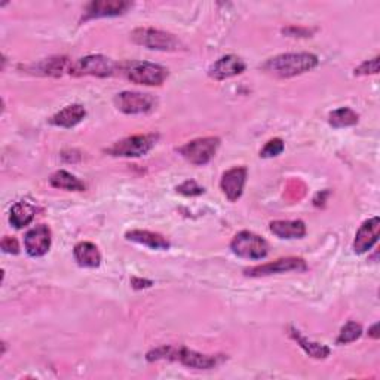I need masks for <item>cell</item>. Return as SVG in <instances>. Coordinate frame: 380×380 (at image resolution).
<instances>
[{"label":"cell","instance_id":"cell-1","mask_svg":"<svg viewBox=\"0 0 380 380\" xmlns=\"http://www.w3.org/2000/svg\"><path fill=\"white\" fill-rule=\"evenodd\" d=\"M320 60L317 55L309 54V52H297V54H281L273 58H269L263 64V70L281 77V79H288L299 74L310 72L318 65Z\"/></svg>","mask_w":380,"mask_h":380},{"label":"cell","instance_id":"cell-2","mask_svg":"<svg viewBox=\"0 0 380 380\" xmlns=\"http://www.w3.org/2000/svg\"><path fill=\"white\" fill-rule=\"evenodd\" d=\"M131 39H133L134 44L143 48L152 49V51L176 52L183 48L178 37L158 29H149V27L136 29L133 33H131Z\"/></svg>","mask_w":380,"mask_h":380},{"label":"cell","instance_id":"cell-3","mask_svg":"<svg viewBox=\"0 0 380 380\" xmlns=\"http://www.w3.org/2000/svg\"><path fill=\"white\" fill-rule=\"evenodd\" d=\"M230 250L235 256L247 260H261L269 253V245L265 238L258 235L242 230L235 235V238L230 242Z\"/></svg>","mask_w":380,"mask_h":380},{"label":"cell","instance_id":"cell-4","mask_svg":"<svg viewBox=\"0 0 380 380\" xmlns=\"http://www.w3.org/2000/svg\"><path fill=\"white\" fill-rule=\"evenodd\" d=\"M156 134H140L126 137L121 141L114 143L112 148L106 149V153L116 158H140V156L148 155L158 141Z\"/></svg>","mask_w":380,"mask_h":380},{"label":"cell","instance_id":"cell-5","mask_svg":"<svg viewBox=\"0 0 380 380\" xmlns=\"http://www.w3.org/2000/svg\"><path fill=\"white\" fill-rule=\"evenodd\" d=\"M218 146H220L218 137H204V138H196L186 143L185 146L178 148L177 152L188 162L202 166L214 158Z\"/></svg>","mask_w":380,"mask_h":380},{"label":"cell","instance_id":"cell-6","mask_svg":"<svg viewBox=\"0 0 380 380\" xmlns=\"http://www.w3.org/2000/svg\"><path fill=\"white\" fill-rule=\"evenodd\" d=\"M116 70V63L104 55H88L81 60L72 63L69 74L81 76H96V77H109Z\"/></svg>","mask_w":380,"mask_h":380},{"label":"cell","instance_id":"cell-7","mask_svg":"<svg viewBox=\"0 0 380 380\" xmlns=\"http://www.w3.org/2000/svg\"><path fill=\"white\" fill-rule=\"evenodd\" d=\"M306 270H308V265L303 258L285 257V258L275 260L272 261V263L247 268L244 269V275L245 277H251V278H261V277H269V275H275V273L306 272Z\"/></svg>","mask_w":380,"mask_h":380},{"label":"cell","instance_id":"cell-8","mask_svg":"<svg viewBox=\"0 0 380 380\" xmlns=\"http://www.w3.org/2000/svg\"><path fill=\"white\" fill-rule=\"evenodd\" d=\"M128 79L137 85L161 86L168 77V69L155 63H136L126 73Z\"/></svg>","mask_w":380,"mask_h":380},{"label":"cell","instance_id":"cell-9","mask_svg":"<svg viewBox=\"0 0 380 380\" xmlns=\"http://www.w3.org/2000/svg\"><path fill=\"white\" fill-rule=\"evenodd\" d=\"M114 106L125 114H143L156 107V98L152 94L124 91L114 97Z\"/></svg>","mask_w":380,"mask_h":380},{"label":"cell","instance_id":"cell-10","mask_svg":"<svg viewBox=\"0 0 380 380\" xmlns=\"http://www.w3.org/2000/svg\"><path fill=\"white\" fill-rule=\"evenodd\" d=\"M226 360V355H207V353H199L186 346L176 348L174 353V361H180L183 365L195 370H213Z\"/></svg>","mask_w":380,"mask_h":380},{"label":"cell","instance_id":"cell-11","mask_svg":"<svg viewBox=\"0 0 380 380\" xmlns=\"http://www.w3.org/2000/svg\"><path fill=\"white\" fill-rule=\"evenodd\" d=\"M133 6L126 0H94L89 2L85 8V15L82 17V22L97 18H109V17H119Z\"/></svg>","mask_w":380,"mask_h":380},{"label":"cell","instance_id":"cell-12","mask_svg":"<svg viewBox=\"0 0 380 380\" xmlns=\"http://www.w3.org/2000/svg\"><path fill=\"white\" fill-rule=\"evenodd\" d=\"M247 176L248 169L245 166H235L223 174L220 181V189L230 202L238 201L242 196L247 183Z\"/></svg>","mask_w":380,"mask_h":380},{"label":"cell","instance_id":"cell-13","mask_svg":"<svg viewBox=\"0 0 380 380\" xmlns=\"http://www.w3.org/2000/svg\"><path fill=\"white\" fill-rule=\"evenodd\" d=\"M51 237H52L51 229L46 225H39L30 229L24 237L25 251H27L30 257L45 256L51 248V241H52Z\"/></svg>","mask_w":380,"mask_h":380},{"label":"cell","instance_id":"cell-14","mask_svg":"<svg viewBox=\"0 0 380 380\" xmlns=\"http://www.w3.org/2000/svg\"><path fill=\"white\" fill-rule=\"evenodd\" d=\"M247 69L245 63L237 55H225L218 58L214 64L209 65L208 76L214 81H226L233 76L244 73Z\"/></svg>","mask_w":380,"mask_h":380},{"label":"cell","instance_id":"cell-15","mask_svg":"<svg viewBox=\"0 0 380 380\" xmlns=\"http://www.w3.org/2000/svg\"><path fill=\"white\" fill-rule=\"evenodd\" d=\"M379 229H380L379 217L365 220L355 235V241H353V251H355L357 254H364L367 251H370L373 245L379 241Z\"/></svg>","mask_w":380,"mask_h":380},{"label":"cell","instance_id":"cell-16","mask_svg":"<svg viewBox=\"0 0 380 380\" xmlns=\"http://www.w3.org/2000/svg\"><path fill=\"white\" fill-rule=\"evenodd\" d=\"M269 229L280 240H301L306 235V225L301 220H275Z\"/></svg>","mask_w":380,"mask_h":380},{"label":"cell","instance_id":"cell-17","mask_svg":"<svg viewBox=\"0 0 380 380\" xmlns=\"http://www.w3.org/2000/svg\"><path fill=\"white\" fill-rule=\"evenodd\" d=\"M86 116V110L81 104H70V106L64 107L58 113L49 119V124L60 128H73L77 124H81Z\"/></svg>","mask_w":380,"mask_h":380},{"label":"cell","instance_id":"cell-18","mask_svg":"<svg viewBox=\"0 0 380 380\" xmlns=\"http://www.w3.org/2000/svg\"><path fill=\"white\" fill-rule=\"evenodd\" d=\"M125 238L131 242L146 245L152 250H168L171 244L166 238H164L162 235L149 232V230H129L125 233Z\"/></svg>","mask_w":380,"mask_h":380},{"label":"cell","instance_id":"cell-19","mask_svg":"<svg viewBox=\"0 0 380 380\" xmlns=\"http://www.w3.org/2000/svg\"><path fill=\"white\" fill-rule=\"evenodd\" d=\"M70 60L65 57H54V58H46L42 60L41 63L33 64L30 67V72L34 74H41V76H63L65 72L69 73L70 69Z\"/></svg>","mask_w":380,"mask_h":380},{"label":"cell","instance_id":"cell-20","mask_svg":"<svg viewBox=\"0 0 380 380\" xmlns=\"http://www.w3.org/2000/svg\"><path fill=\"white\" fill-rule=\"evenodd\" d=\"M74 260L82 268H98L101 265V254L93 242H79L73 250Z\"/></svg>","mask_w":380,"mask_h":380},{"label":"cell","instance_id":"cell-21","mask_svg":"<svg viewBox=\"0 0 380 380\" xmlns=\"http://www.w3.org/2000/svg\"><path fill=\"white\" fill-rule=\"evenodd\" d=\"M290 336L291 339L294 340V342H297V345L303 349L309 357L315 358V360H325L327 357L330 355V348L325 346V345H321V343H317V342H312V340H309L306 336L301 334L297 329H294V327H290Z\"/></svg>","mask_w":380,"mask_h":380},{"label":"cell","instance_id":"cell-22","mask_svg":"<svg viewBox=\"0 0 380 380\" xmlns=\"http://www.w3.org/2000/svg\"><path fill=\"white\" fill-rule=\"evenodd\" d=\"M36 211H37V209H36L34 205H32L29 202L20 201V202L12 205V208H11L9 223L15 229H22L25 226H29L30 223L34 220Z\"/></svg>","mask_w":380,"mask_h":380},{"label":"cell","instance_id":"cell-23","mask_svg":"<svg viewBox=\"0 0 380 380\" xmlns=\"http://www.w3.org/2000/svg\"><path fill=\"white\" fill-rule=\"evenodd\" d=\"M49 185L55 189L67 190V192H84L86 189L84 181H81L76 176L64 171V169H60V171L51 176Z\"/></svg>","mask_w":380,"mask_h":380},{"label":"cell","instance_id":"cell-24","mask_svg":"<svg viewBox=\"0 0 380 380\" xmlns=\"http://www.w3.org/2000/svg\"><path fill=\"white\" fill-rule=\"evenodd\" d=\"M360 121V116L357 112H353L349 107H342L332 112L329 114V124L333 128H346V126H353L357 125Z\"/></svg>","mask_w":380,"mask_h":380},{"label":"cell","instance_id":"cell-25","mask_svg":"<svg viewBox=\"0 0 380 380\" xmlns=\"http://www.w3.org/2000/svg\"><path fill=\"white\" fill-rule=\"evenodd\" d=\"M361 334H362L361 324H358L355 321H349L342 327V330H340L336 343L337 345L352 343V342H355V340H358L361 337Z\"/></svg>","mask_w":380,"mask_h":380},{"label":"cell","instance_id":"cell-26","mask_svg":"<svg viewBox=\"0 0 380 380\" xmlns=\"http://www.w3.org/2000/svg\"><path fill=\"white\" fill-rule=\"evenodd\" d=\"M285 144L281 138H272L266 143V146L260 150L261 158H275L284 152Z\"/></svg>","mask_w":380,"mask_h":380},{"label":"cell","instance_id":"cell-27","mask_svg":"<svg viewBox=\"0 0 380 380\" xmlns=\"http://www.w3.org/2000/svg\"><path fill=\"white\" fill-rule=\"evenodd\" d=\"M176 190L185 196H201L205 193V189L199 186L195 180H186L185 183H181L180 186H177Z\"/></svg>","mask_w":380,"mask_h":380},{"label":"cell","instance_id":"cell-28","mask_svg":"<svg viewBox=\"0 0 380 380\" xmlns=\"http://www.w3.org/2000/svg\"><path fill=\"white\" fill-rule=\"evenodd\" d=\"M379 73V57L364 61L361 65L353 70L355 76H367V74H377Z\"/></svg>","mask_w":380,"mask_h":380},{"label":"cell","instance_id":"cell-29","mask_svg":"<svg viewBox=\"0 0 380 380\" xmlns=\"http://www.w3.org/2000/svg\"><path fill=\"white\" fill-rule=\"evenodd\" d=\"M0 247H2L4 253H6V254H18L20 253V244L15 238H12V237H5L2 240V244H0Z\"/></svg>","mask_w":380,"mask_h":380},{"label":"cell","instance_id":"cell-30","mask_svg":"<svg viewBox=\"0 0 380 380\" xmlns=\"http://www.w3.org/2000/svg\"><path fill=\"white\" fill-rule=\"evenodd\" d=\"M282 33L290 37H309L312 34V30L301 29V27H287V29H282Z\"/></svg>","mask_w":380,"mask_h":380},{"label":"cell","instance_id":"cell-31","mask_svg":"<svg viewBox=\"0 0 380 380\" xmlns=\"http://www.w3.org/2000/svg\"><path fill=\"white\" fill-rule=\"evenodd\" d=\"M131 285H133L134 290H144V288H150L153 285V281L134 277V278H131Z\"/></svg>","mask_w":380,"mask_h":380},{"label":"cell","instance_id":"cell-32","mask_svg":"<svg viewBox=\"0 0 380 380\" xmlns=\"http://www.w3.org/2000/svg\"><path fill=\"white\" fill-rule=\"evenodd\" d=\"M377 330H379V324L376 322V324L372 327V329L369 330V334H370L373 339H379V333H377Z\"/></svg>","mask_w":380,"mask_h":380}]
</instances>
